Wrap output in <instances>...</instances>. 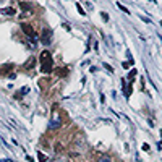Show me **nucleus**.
Listing matches in <instances>:
<instances>
[{"label":"nucleus","instance_id":"nucleus-1","mask_svg":"<svg viewBox=\"0 0 162 162\" xmlns=\"http://www.w3.org/2000/svg\"><path fill=\"white\" fill-rule=\"evenodd\" d=\"M39 60H40V71L42 73H52V65H54V58H52V54L49 50H42L39 55Z\"/></svg>","mask_w":162,"mask_h":162},{"label":"nucleus","instance_id":"nucleus-2","mask_svg":"<svg viewBox=\"0 0 162 162\" xmlns=\"http://www.w3.org/2000/svg\"><path fill=\"white\" fill-rule=\"evenodd\" d=\"M20 7H21V10L25 11L21 18L29 16V15H33V13H34V8H33V5H31V3H28V2H20Z\"/></svg>","mask_w":162,"mask_h":162},{"label":"nucleus","instance_id":"nucleus-3","mask_svg":"<svg viewBox=\"0 0 162 162\" xmlns=\"http://www.w3.org/2000/svg\"><path fill=\"white\" fill-rule=\"evenodd\" d=\"M21 29H23V33H25V34L28 36V37H31L33 40H34V39H37V34H36V31L33 29V28H31L29 25L23 23V25H21Z\"/></svg>","mask_w":162,"mask_h":162},{"label":"nucleus","instance_id":"nucleus-4","mask_svg":"<svg viewBox=\"0 0 162 162\" xmlns=\"http://www.w3.org/2000/svg\"><path fill=\"white\" fill-rule=\"evenodd\" d=\"M50 36H52V31L50 29H42L40 33V42H44V44H50Z\"/></svg>","mask_w":162,"mask_h":162},{"label":"nucleus","instance_id":"nucleus-5","mask_svg":"<svg viewBox=\"0 0 162 162\" xmlns=\"http://www.w3.org/2000/svg\"><path fill=\"white\" fill-rule=\"evenodd\" d=\"M0 13H2V15H7V16H15L16 15V10L13 8V7H11V8H2Z\"/></svg>","mask_w":162,"mask_h":162},{"label":"nucleus","instance_id":"nucleus-6","mask_svg":"<svg viewBox=\"0 0 162 162\" xmlns=\"http://www.w3.org/2000/svg\"><path fill=\"white\" fill-rule=\"evenodd\" d=\"M54 73H55L57 76H66L68 75V68H63V66H62V68H55V70H54Z\"/></svg>","mask_w":162,"mask_h":162},{"label":"nucleus","instance_id":"nucleus-7","mask_svg":"<svg viewBox=\"0 0 162 162\" xmlns=\"http://www.w3.org/2000/svg\"><path fill=\"white\" fill-rule=\"evenodd\" d=\"M34 65H36V57H31V58L26 62L23 66H25V68H34Z\"/></svg>","mask_w":162,"mask_h":162},{"label":"nucleus","instance_id":"nucleus-8","mask_svg":"<svg viewBox=\"0 0 162 162\" xmlns=\"http://www.w3.org/2000/svg\"><path fill=\"white\" fill-rule=\"evenodd\" d=\"M58 127H62V122H60V120L50 122V125H49V128H50V130H54V128H58Z\"/></svg>","mask_w":162,"mask_h":162},{"label":"nucleus","instance_id":"nucleus-9","mask_svg":"<svg viewBox=\"0 0 162 162\" xmlns=\"http://www.w3.org/2000/svg\"><path fill=\"white\" fill-rule=\"evenodd\" d=\"M37 159H39L40 162H46V161H47V156H46V154H44V152L37 151Z\"/></svg>","mask_w":162,"mask_h":162},{"label":"nucleus","instance_id":"nucleus-10","mask_svg":"<svg viewBox=\"0 0 162 162\" xmlns=\"http://www.w3.org/2000/svg\"><path fill=\"white\" fill-rule=\"evenodd\" d=\"M117 7H118V8H120L122 11H125V13H128V15H130V10H128V8H125L123 5H120V3H117Z\"/></svg>","mask_w":162,"mask_h":162},{"label":"nucleus","instance_id":"nucleus-11","mask_svg":"<svg viewBox=\"0 0 162 162\" xmlns=\"http://www.w3.org/2000/svg\"><path fill=\"white\" fill-rule=\"evenodd\" d=\"M104 68H106L107 71H114V68H112V66L109 65V63H104Z\"/></svg>","mask_w":162,"mask_h":162},{"label":"nucleus","instance_id":"nucleus-12","mask_svg":"<svg viewBox=\"0 0 162 162\" xmlns=\"http://www.w3.org/2000/svg\"><path fill=\"white\" fill-rule=\"evenodd\" d=\"M76 8H78V11H80V15H84V10L81 8V5H78V3H76Z\"/></svg>","mask_w":162,"mask_h":162},{"label":"nucleus","instance_id":"nucleus-13","mask_svg":"<svg viewBox=\"0 0 162 162\" xmlns=\"http://www.w3.org/2000/svg\"><path fill=\"white\" fill-rule=\"evenodd\" d=\"M136 75V70H131V73H130V75H128V78H130V81L133 80V76Z\"/></svg>","mask_w":162,"mask_h":162},{"label":"nucleus","instance_id":"nucleus-14","mask_svg":"<svg viewBox=\"0 0 162 162\" xmlns=\"http://www.w3.org/2000/svg\"><path fill=\"white\" fill-rule=\"evenodd\" d=\"M99 162H110V157H101V161H99Z\"/></svg>","mask_w":162,"mask_h":162},{"label":"nucleus","instance_id":"nucleus-15","mask_svg":"<svg viewBox=\"0 0 162 162\" xmlns=\"http://www.w3.org/2000/svg\"><path fill=\"white\" fill-rule=\"evenodd\" d=\"M143 151H149V144H146V143H144V144H143Z\"/></svg>","mask_w":162,"mask_h":162},{"label":"nucleus","instance_id":"nucleus-16","mask_svg":"<svg viewBox=\"0 0 162 162\" xmlns=\"http://www.w3.org/2000/svg\"><path fill=\"white\" fill-rule=\"evenodd\" d=\"M102 18H104V21H109V15L104 13V11H102Z\"/></svg>","mask_w":162,"mask_h":162},{"label":"nucleus","instance_id":"nucleus-17","mask_svg":"<svg viewBox=\"0 0 162 162\" xmlns=\"http://www.w3.org/2000/svg\"><path fill=\"white\" fill-rule=\"evenodd\" d=\"M55 151L57 152H62V144H57V146H55Z\"/></svg>","mask_w":162,"mask_h":162}]
</instances>
